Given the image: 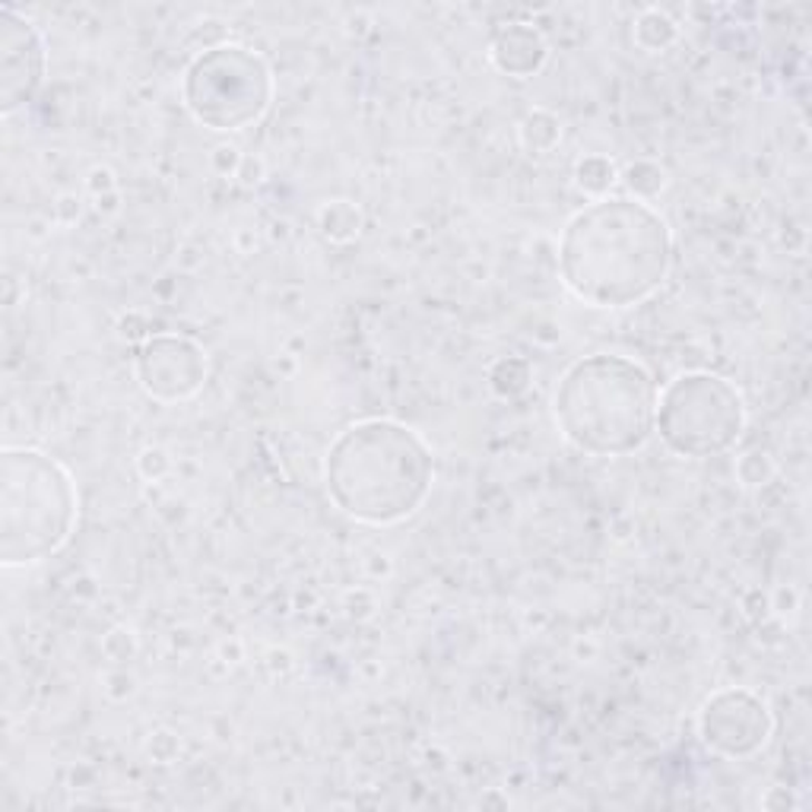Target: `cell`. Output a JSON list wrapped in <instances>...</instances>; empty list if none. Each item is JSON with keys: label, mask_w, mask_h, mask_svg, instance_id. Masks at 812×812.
Segmentation results:
<instances>
[{"label": "cell", "mask_w": 812, "mask_h": 812, "mask_svg": "<svg viewBox=\"0 0 812 812\" xmlns=\"http://www.w3.org/2000/svg\"><path fill=\"white\" fill-rule=\"evenodd\" d=\"M673 271V229L642 200L600 197L565 223L559 273L571 295L594 309H632Z\"/></svg>", "instance_id": "6da1fadb"}, {"label": "cell", "mask_w": 812, "mask_h": 812, "mask_svg": "<svg viewBox=\"0 0 812 812\" xmlns=\"http://www.w3.org/2000/svg\"><path fill=\"white\" fill-rule=\"evenodd\" d=\"M436 482V454L397 419H362L340 432L324 458V486L359 524L391 527L413 518Z\"/></svg>", "instance_id": "7a4b0ae2"}, {"label": "cell", "mask_w": 812, "mask_h": 812, "mask_svg": "<svg viewBox=\"0 0 812 812\" xmlns=\"http://www.w3.org/2000/svg\"><path fill=\"white\" fill-rule=\"evenodd\" d=\"M657 397V381L642 362L594 353L565 369L552 413L571 448L590 458H625L654 436Z\"/></svg>", "instance_id": "3957f363"}, {"label": "cell", "mask_w": 812, "mask_h": 812, "mask_svg": "<svg viewBox=\"0 0 812 812\" xmlns=\"http://www.w3.org/2000/svg\"><path fill=\"white\" fill-rule=\"evenodd\" d=\"M80 492L70 470L36 448L0 451V565L26 568L70 540Z\"/></svg>", "instance_id": "277c9868"}, {"label": "cell", "mask_w": 812, "mask_h": 812, "mask_svg": "<svg viewBox=\"0 0 812 812\" xmlns=\"http://www.w3.org/2000/svg\"><path fill=\"white\" fill-rule=\"evenodd\" d=\"M273 70L264 55L223 42L197 51L182 77V99L197 125L235 134L257 125L273 102Z\"/></svg>", "instance_id": "5b68a950"}, {"label": "cell", "mask_w": 812, "mask_h": 812, "mask_svg": "<svg viewBox=\"0 0 812 812\" xmlns=\"http://www.w3.org/2000/svg\"><path fill=\"white\" fill-rule=\"evenodd\" d=\"M654 432H661V441L679 458L727 454L746 432V400L727 378L686 372L657 397Z\"/></svg>", "instance_id": "8992f818"}, {"label": "cell", "mask_w": 812, "mask_h": 812, "mask_svg": "<svg viewBox=\"0 0 812 812\" xmlns=\"http://www.w3.org/2000/svg\"><path fill=\"white\" fill-rule=\"evenodd\" d=\"M698 736L721 759H752L774 736V714L752 688H721L698 711Z\"/></svg>", "instance_id": "52a82bcc"}, {"label": "cell", "mask_w": 812, "mask_h": 812, "mask_svg": "<svg viewBox=\"0 0 812 812\" xmlns=\"http://www.w3.org/2000/svg\"><path fill=\"white\" fill-rule=\"evenodd\" d=\"M134 372L146 397L159 403H182L200 394L207 384L209 362L200 343L182 334H153L140 343Z\"/></svg>", "instance_id": "ba28073f"}, {"label": "cell", "mask_w": 812, "mask_h": 812, "mask_svg": "<svg viewBox=\"0 0 812 812\" xmlns=\"http://www.w3.org/2000/svg\"><path fill=\"white\" fill-rule=\"evenodd\" d=\"M48 70V45L39 26L13 7H0V111L13 115L36 99Z\"/></svg>", "instance_id": "9c48e42d"}, {"label": "cell", "mask_w": 812, "mask_h": 812, "mask_svg": "<svg viewBox=\"0 0 812 812\" xmlns=\"http://www.w3.org/2000/svg\"><path fill=\"white\" fill-rule=\"evenodd\" d=\"M489 61L505 77L530 80L549 61V42L530 22H508L489 42Z\"/></svg>", "instance_id": "30bf717a"}, {"label": "cell", "mask_w": 812, "mask_h": 812, "mask_svg": "<svg viewBox=\"0 0 812 812\" xmlns=\"http://www.w3.org/2000/svg\"><path fill=\"white\" fill-rule=\"evenodd\" d=\"M518 140H521L524 153L530 156H546L552 153L556 146L562 144V121L556 111L549 108H534L527 111L518 125Z\"/></svg>", "instance_id": "8fae6325"}, {"label": "cell", "mask_w": 812, "mask_h": 812, "mask_svg": "<svg viewBox=\"0 0 812 812\" xmlns=\"http://www.w3.org/2000/svg\"><path fill=\"white\" fill-rule=\"evenodd\" d=\"M679 39V26L676 20L669 17L667 10L661 7H647L638 13L635 20V45L647 51V55H661V51H669L673 45Z\"/></svg>", "instance_id": "7c38bea8"}, {"label": "cell", "mask_w": 812, "mask_h": 812, "mask_svg": "<svg viewBox=\"0 0 812 812\" xmlns=\"http://www.w3.org/2000/svg\"><path fill=\"white\" fill-rule=\"evenodd\" d=\"M619 185V166L606 156V153H590L575 163V188L600 200L609 197V190Z\"/></svg>", "instance_id": "4fadbf2b"}, {"label": "cell", "mask_w": 812, "mask_h": 812, "mask_svg": "<svg viewBox=\"0 0 812 812\" xmlns=\"http://www.w3.org/2000/svg\"><path fill=\"white\" fill-rule=\"evenodd\" d=\"M362 209L355 207L353 200H327L317 207V229L324 238H331L336 245L355 242L362 232Z\"/></svg>", "instance_id": "5bb4252c"}, {"label": "cell", "mask_w": 812, "mask_h": 812, "mask_svg": "<svg viewBox=\"0 0 812 812\" xmlns=\"http://www.w3.org/2000/svg\"><path fill=\"white\" fill-rule=\"evenodd\" d=\"M619 185L625 188V197L647 204V200L661 197L667 188V168L654 163V159H635V163L619 168Z\"/></svg>", "instance_id": "9a60e30c"}, {"label": "cell", "mask_w": 812, "mask_h": 812, "mask_svg": "<svg viewBox=\"0 0 812 812\" xmlns=\"http://www.w3.org/2000/svg\"><path fill=\"white\" fill-rule=\"evenodd\" d=\"M530 381H534V369L521 355H501L489 369V388L499 400H518L530 388Z\"/></svg>", "instance_id": "2e32d148"}, {"label": "cell", "mask_w": 812, "mask_h": 812, "mask_svg": "<svg viewBox=\"0 0 812 812\" xmlns=\"http://www.w3.org/2000/svg\"><path fill=\"white\" fill-rule=\"evenodd\" d=\"M777 473V463L771 454L765 451H746L743 458L736 460V479L743 482V486H750V489H762V486H769L771 479Z\"/></svg>", "instance_id": "e0dca14e"}, {"label": "cell", "mask_w": 812, "mask_h": 812, "mask_svg": "<svg viewBox=\"0 0 812 812\" xmlns=\"http://www.w3.org/2000/svg\"><path fill=\"white\" fill-rule=\"evenodd\" d=\"M140 650V642L134 635V628L127 625H115L108 628V635L102 638V654L111 661V664H130Z\"/></svg>", "instance_id": "ac0fdd59"}, {"label": "cell", "mask_w": 812, "mask_h": 812, "mask_svg": "<svg viewBox=\"0 0 812 812\" xmlns=\"http://www.w3.org/2000/svg\"><path fill=\"white\" fill-rule=\"evenodd\" d=\"M182 752V740L172 733V730H156L149 740H146V755L156 762V765H172Z\"/></svg>", "instance_id": "d6986e66"}, {"label": "cell", "mask_w": 812, "mask_h": 812, "mask_svg": "<svg viewBox=\"0 0 812 812\" xmlns=\"http://www.w3.org/2000/svg\"><path fill=\"white\" fill-rule=\"evenodd\" d=\"M172 470V454L166 448H144L140 458H137V473L146 479V482H159V479L168 477Z\"/></svg>", "instance_id": "ffe728a7"}, {"label": "cell", "mask_w": 812, "mask_h": 812, "mask_svg": "<svg viewBox=\"0 0 812 812\" xmlns=\"http://www.w3.org/2000/svg\"><path fill=\"white\" fill-rule=\"evenodd\" d=\"M242 159H245V153L232 144H219L213 153H209V166H213L216 175H223V178H235V175H238V166H242Z\"/></svg>", "instance_id": "44dd1931"}, {"label": "cell", "mask_w": 812, "mask_h": 812, "mask_svg": "<svg viewBox=\"0 0 812 812\" xmlns=\"http://www.w3.org/2000/svg\"><path fill=\"white\" fill-rule=\"evenodd\" d=\"M118 336L127 340V343H144L149 340V321H146V314L140 312H127L121 314V321H118Z\"/></svg>", "instance_id": "7402d4cb"}, {"label": "cell", "mask_w": 812, "mask_h": 812, "mask_svg": "<svg viewBox=\"0 0 812 812\" xmlns=\"http://www.w3.org/2000/svg\"><path fill=\"white\" fill-rule=\"evenodd\" d=\"M86 190L99 200L105 194H115L118 190V178H115V172L105 166H96L89 175H86Z\"/></svg>", "instance_id": "603a6c76"}, {"label": "cell", "mask_w": 812, "mask_h": 812, "mask_svg": "<svg viewBox=\"0 0 812 812\" xmlns=\"http://www.w3.org/2000/svg\"><path fill=\"white\" fill-rule=\"evenodd\" d=\"M51 209H55V223L58 226H74L80 219V213H84V200L77 194H58V200H55Z\"/></svg>", "instance_id": "cb8c5ba5"}, {"label": "cell", "mask_w": 812, "mask_h": 812, "mask_svg": "<svg viewBox=\"0 0 812 812\" xmlns=\"http://www.w3.org/2000/svg\"><path fill=\"white\" fill-rule=\"evenodd\" d=\"M245 188H254V185H261L264 178H267V166H264V159L261 156H245L242 159V166H238V175H235Z\"/></svg>", "instance_id": "d4e9b609"}, {"label": "cell", "mask_w": 812, "mask_h": 812, "mask_svg": "<svg viewBox=\"0 0 812 812\" xmlns=\"http://www.w3.org/2000/svg\"><path fill=\"white\" fill-rule=\"evenodd\" d=\"M346 613L353 616V619H369L372 613H375V597L369 594V590H350L346 594Z\"/></svg>", "instance_id": "484cf974"}, {"label": "cell", "mask_w": 812, "mask_h": 812, "mask_svg": "<svg viewBox=\"0 0 812 812\" xmlns=\"http://www.w3.org/2000/svg\"><path fill=\"white\" fill-rule=\"evenodd\" d=\"M105 695L115 698V702H125L127 695H134V676H127V673L105 676Z\"/></svg>", "instance_id": "4316f807"}, {"label": "cell", "mask_w": 812, "mask_h": 812, "mask_svg": "<svg viewBox=\"0 0 812 812\" xmlns=\"http://www.w3.org/2000/svg\"><path fill=\"white\" fill-rule=\"evenodd\" d=\"M762 806H765V810H793L796 800H793V793L787 791V787H771V791L762 796Z\"/></svg>", "instance_id": "83f0119b"}, {"label": "cell", "mask_w": 812, "mask_h": 812, "mask_svg": "<svg viewBox=\"0 0 812 812\" xmlns=\"http://www.w3.org/2000/svg\"><path fill=\"white\" fill-rule=\"evenodd\" d=\"M796 606H800V594H796L793 587H781V590L774 594V609H777L781 616L796 613Z\"/></svg>", "instance_id": "f1b7e54d"}, {"label": "cell", "mask_w": 812, "mask_h": 812, "mask_svg": "<svg viewBox=\"0 0 812 812\" xmlns=\"http://www.w3.org/2000/svg\"><path fill=\"white\" fill-rule=\"evenodd\" d=\"M219 654L226 657V664H238V661H242V645H238V642H223V645H219Z\"/></svg>", "instance_id": "f546056e"}, {"label": "cell", "mask_w": 812, "mask_h": 812, "mask_svg": "<svg viewBox=\"0 0 812 812\" xmlns=\"http://www.w3.org/2000/svg\"><path fill=\"white\" fill-rule=\"evenodd\" d=\"M118 200H121L118 190H115V194H105V197L96 200V209H99V213H118Z\"/></svg>", "instance_id": "4dcf8cb0"}]
</instances>
